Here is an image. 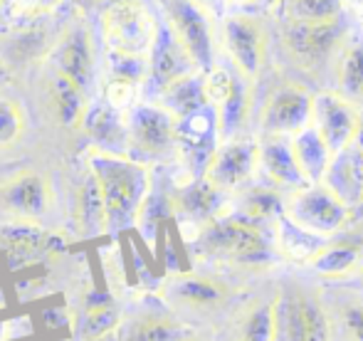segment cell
Here are the masks:
<instances>
[{"label": "cell", "instance_id": "cell-13", "mask_svg": "<svg viewBox=\"0 0 363 341\" xmlns=\"http://www.w3.org/2000/svg\"><path fill=\"white\" fill-rule=\"evenodd\" d=\"M259 173V141L235 136L220 141L203 176L223 193L242 191Z\"/></svg>", "mask_w": 363, "mask_h": 341}, {"label": "cell", "instance_id": "cell-16", "mask_svg": "<svg viewBox=\"0 0 363 341\" xmlns=\"http://www.w3.org/2000/svg\"><path fill=\"white\" fill-rule=\"evenodd\" d=\"M198 72L193 60L188 57L186 47L178 43V38L173 35V30L168 28V23H158L156 43H153L151 52H148V77L156 84L158 94L163 89H168L173 82L188 77V74Z\"/></svg>", "mask_w": 363, "mask_h": 341}, {"label": "cell", "instance_id": "cell-41", "mask_svg": "<svg viewBox=\"0 0 363 341\" xmlns=\"http://www.w3.org/2000/svg\"><path fill=\"white\" fill-rule=\"evenodd\" d=\"M67 3H79V0H67Z\"/></svg>", "mask_w": 363, "mask_h": 341}, {"label": "cell", "instance_id": "cell-34", "mask_svg": "<svg viewBox=\"0 0 363 341\" xmlns=\"http://www.w3.org/2000/svg\"><path fill=\"white\" fill-rule=\"evenodd\" d=\"M341 324L349 341H363V304H351L341 312Z\"/></svg>", "mask_w": 363, "mask_h": 341}, {"label": "cell", "instance_id": "cell-36", "mask_svg": "<svg viewBox=\"0 0 363 341\" xmlns=\"http://www.w3.org/2000/svg\"><path fill=\"white\" fill-rule=\"evenodd\" d=\"M259 3H262V0H228L230 8H238L240 13H245V10H250V8H257Z\"/></svg>", "mask_w": 363, "mask_h": 341}, {"label": "cell", "instance_id": "cell-27", "mask_svg": "<svg viewBox=\"0 0 363 341\" xmlns=\"http://www.w3.org/2000/svg\"><path fill=\"white\" fill-rule=\"evenodd\" d=\"M274 240H277V250L282 257H289V259H296V262H304L309 264L311 257L326 245L329 237H321V235H314V233L304 230L299 228L294 220H289L287 216H282L277 223H274Z\"/></svg>", "mask_w": 363, "mask_h": 341}, {"label": "cell", "instance_id": "cell-6", "mask_svg": "<svg viewBox=\"0 0 363 341\" xmlns=\"http://www.w3.org/2000/svg\"><path fill=\"white\" fill-rule=\"evenodd\" d=\"M55 211V188L48 173L20 169L0 178V213L18 223L38 225Z\"/></svg>", "mask_w": 363, "mask_h": 341}, {"label": "cell", "instance_id": "cell-18", "mask_svg": "<svg viewBox=\"0 0 363 341\" xmlns=\"http://www.w3.org/2000/svg\"><path fill=\"white\" fill-rule=\"evenodd\" d=\"M321 183L329 186L351 211H361L363 208V146L359 141L331 159V166Z\"/></svg>", "mask_w": 363, "mask_h": 341}, {"label": "cell", "instance_id": "cell-26", "mask_svg": "<svg viewBox=\"0 0 363 341\" xmlns=\"http://www.w3.org/2000/svg\"><path fill=\"white\" fill-rule=\"evenodd\" d=\"M161 104L176 119H186V116H193L206 109V106H211L206 94V74L193 72L188 77L178 79V82H173L168 89L161 91Z\"/></svg>", "mask_w": 363, "mask_h": 341}, {"label": "cell", "instance_id": "cell-22", "mask_svg": "<svg viewBox=\"0 0 363 341\" xmlns=\"http://www.w3.org/2000/svg\"><path fill=\"white\" fill-rule=\"evenodd\" d=\"M363 247L354 237H341V240H326V245L311 257L309 269L319 277H349L351 272L361 269Z\"/></svg>", "mask_w": 363, "mask_h": 341}, {"label": "cell", "instance_id": "cell-33", "mask_svg": "<svg viewBox=\"0 0 363 341\" xmlns=\"http://www.w3.org/2000/svg\"><path fill=\"white\" fill-rule=\"evenodd\" d=\"M119 324V312L111 302H99L91 304L84 314V334L86 337H104L111 329H116Z\"/></svg>", "mask_w": 363, "mask_h": 341}, {"label": "cell", "instance_id": "cell-24", "mask_svg": "<svg viewBox=\"0 0 363 341\" xmlns=\"http://www.w3.org/2000/svg\"><path fill=\"white\" fill-rule=\"evenodd\" d=\"M287 211V198L282 196V191L269 183H255V186L242 188L238 201V213L247 220L262 223H277Z\"/></svg>", "mask_w": 363, "mask_h": 341}, {"label": "cell", "instance_id": "cell-35", "mask_svg": "<svg viewBox=\"0 0 363 341\" xmlns=\"http://www.w3.org/2000/svg\"><path fill=\"white\" fill-rule=\"evenodd\" d=\"M346 10L351 13L354 23L363 30V0H346Z\"/></svg>", "mask_w": 363, "mask_h": 341}, {"label": "cell", "instance_id": "cell-15", "mask_svg": "<svg viewBox=\"0 0 363 341\" xmlns=\"http://www.w3.org/2000/svg\"><path fill=\"white\" fill-rule=\"evenodd\" d=\"M94 67H96V52H94L91 30L84 23H74L57 43V50H55V69L72 77L89 94L91 84H94Z\"/></svg>", "mask_w": 363, "mask_h": 341}, {"label": "cell", "instance_id": "cell-12", "mask_svg": "<svg viewBox=\"0 0 363 341\" xmlns=\"http://www.w3.org/2000/svg\"><path fill=\"white\" fill-rule=\"evenodd\" d=\"M126 129L131 151L146 159H163L178 149V119L163 104H136Z\"/></svg>", "mask_w": 363, "mask_h": 341}, {"label": "cell", "instance_id": "cell-20", "mask_svg": "<svg viewBox=\"0 0 363 341\" xmlns=\"http://www.w3.org/2000/svg\"><path fill=\"white\" fill-rule=\"evenodd\" d=\"M50 101L52 109L57 114V121L65 129H82L84 119L89 114V101H86V91L74 82L72 77H67L60 69H52L50 74Z\"/></svg>", "mask_w": 363, "mask_h": 341}, {"label": "cell", "instance_id": "cell-10", "mask_svg": "<svg viewBox=\"0 0 363 341\" xmlns=\"http://www.w3.org/2000/svg\"><path fill=\"white\" fill-rule=\"evenodd\" d=\"M311 124L336 156L359 141L363 131V111L356 101L346 99L339 91L324 89L314 94Z\"/></svg>", "mask_w": 363, "mask_h": 341}, {"label": "cell", "instance_id": "cell-37", "mask_svg": "<svg viewBox=\"0 0 363 341\" xmlns=\"http://www.w3.org/2000/svg\"><path fill=\"white\" fill-rule=\"evenodd\" d=\"M101 3L106 5V8H109V5H116V3H124V0H101Z\"/></svg>", "mask_w": 363, "mask_h": 341}, {"label": "cell", "instance_id": "cell-9", "mask_svg": "<svg viewBox=\"0 0 363 341\" xmlns=\"http://www.w3.org/2000/svg\"><path fill=\"white\" fill-rule=\"evenodd\" d=\"M156 33L158 20L141 0H124L104 10V38L116 52L148 57Z\"/></svg>", "mask_w": 363, "mask_h": 341}, {"label": "cell", "instance_id": "cell-14", "mask_svg": "<svg viewBox=\"0 0 363 341\" xmlns=\"http://www.w3.org/2000/svg\"><path fill=\"white\" fill-rule=\"evenodd\" d=\"M233 289L216 277L198 272H176L163 284V297L183 312H213L230 299Z\"/></svg>", "mask_w": 363, "mask_h": 341}, {"label": "cell", "instance_id": "cell-1", "mask_svg": "<svg viewBox=\"0 0 363 341\" xmlns=\"http://www.w3.org/2000/svg\"><path fill=\"white\" fill-rule=\"evenodd\" d=\"M89 171L96 176L104 196L109 233H121L136 225L151 196L148 166L119 151L94 149L89 156Z\"/></svg>", "mask_w": 363, "mask_h": 341}, {"label": "cell", "instance_id": "cell-40", "mask_svg": "<svg viewBox=\"0 0 363 341\" xmlns=\"http://www.w3.org/2000/svg\"><path fill=\"white\" fill-rule=\"evenodd\" d=\"M359 144L363 146V131H361V136H359Z\"/></svg>", "mask_w": 363, "mask_h": 341}, {"label": "cell", "instance_id": "cell-17", "mask_svg": "<svg viewBox=\"0 0 363 341\" xmlns=\"http://www.w3.org/2000/svg\"><path fill=\"white\" fill-rule=\"evenodd\" d=\"M259 176L279 191H299L309 186L296 164L291 136H262L259 139Z\"/></svg>", "mask_w": 363, "mask_h": 341}, {"label": "cell", "instance_id": "cell-28", "mask_svg": "<svg viewBox=\"0 0 363 341\" xmlns=\"http://www.w3.org/2000/svg\"><path fill=\"white\" fill-rule=\"evenodd\" d=\"M336 91L356 104L363 101V38L346 40L336 62Z\"/></svg>", "mask_w": 363, "mask_h": 341}, {"label": "cell", "instance_id": "cell-7", "mask_svg": "<svg viewBox=\"0 0 363 341\" xmlns=\"http://www.w3.org/2000/svg\"><path fill=\"white\" fill-rule=\"evenodd\" d=\"M351 213L354 211L329 186L309 183V186L289 193L284 216L314 235L334 237L351 220Z\"/></svg>", "mask_w": 363, "mask_h": 341}, {"label": "cell", "instance_id": "cell-39", "mask_svg": "<svg viewBox=\"0 0 363 341\" xmlns=\"http://www.w3.org/2000/svg\"><path fill=\"white\" fill-rule=\"evenodd\" d=\"M183 341H201V339H196V337H188V339H183Z\"/></svg>", "mask_w": 363, "mask_h": 341}, {"label": "cell", "instance_id": "cell-21", "mask_svg": "<svg viewBox=\"0 0 363 341\" xmlns=\"http://www.w3.org/2000/svg\"><path fill=\"white\" fill-rule=\"evenodd\" d=\"M77 230L82 237H99L109 233V216H106V203L101 196L99 181L91 171H86L79 191H77L74 206Z\"/></svg>", "mask_w": 363, "mask_h": 341}, {"label": "cell", "instance_id": "cell-29", "mask_svg": "<svg viewBox=\"0 0 363 341\" xmlns=\"http://www.w3.org/2000/svg\"><path fill=\"white\" fill-rule=\"evenodd\" d=\"M346 0H289L282 5V20L299 25L341 23Z\"/></svg>", "mask_w": 363, "mask_h": 341}, {"label": "cell", "instance_id": "cell-4", "mask_svg": "<svg viewBox=\"0 0 363 341\" xmlns=\"http://www.w3.org/2000/svg\"><path fill=\"white\" fill-rule=\"evenodd\" d=\"M218 40L223 52L230 57L235 72L247 84H255L267 65L269 33L267 25L250 13H233L220 18Z\"/></svg>", "mask_w": 363, "mask_h": 341}, {"label": "cell", "instance_id": "cell-43", "mask_svg": "<svg viewBox=\"0 0 363 341\" xmlns=\"http://www.w3.org/2000/svg\"><path fill=\"white\" fill-rule=\"evenodd\" d=\"M361 38H363V35H361Z\"/></svg>", "mask_w": 363, "mask_h": 341}, {"label": "cell", "instance_id": "cell-3", "mask_svg": "<svg viewBox=\"0 0 363 341\" xmlns=\"http://www.w3.org/2000/svg\"><path fill=\"white\" fill-rule=\"evenodd\" d=\"M277 40L282 57L296 72L319 77L329 67H336L341 50L349 40V30L344 28V23L299 25L279 20Z\"/></svg>", "mask_w": 363, "mask_h": 341}, {"label": "cell", "instance_id": "cell-19", "mask_svg": "<svg viewBox=\"0 0 363 341\" xmlns=\"http://www.w3.org/2000/svg\"><path fill=\"white\" fill-rule=\"evenodd\" d=\"M223 201H225V193L213 186L206 176H198L173 193L171 208L181 218L198 223L203 228L213 218L223 216Z\"/></svg>", "mask_w": 363, "mask_h": 341}, {"label": "cell", "instance_id": "cell-42", "mask_svg": "<svg viewBox=\"0 0 363 341\" xmlns=\"http://www.w3.org/2000/svg\"><path fill=\"white\" fill-rule=\"evenodd\" d=\"M279 3H282V5H284V3H289V0H279Z\"/></svg>", "mask_w": 363, "mask_h": 341}, {"label": "cell", "instance_id": "cell-2", "mask_svg": "<svg viewBox=\"0 0 363 341\" xmlns=\"http://www.w3.org/2000/svg\"><path fill=\"white\" fill-rule=\"evenodd\" d=\"M196 250L203 257L225 259L245 269H262L279 257L277 240L269 235L267 225L242 218L240 213L218 216L201 228Z\"/></svg>", "mask_w": 363, "mask_h": 341}, {"label": "cell", "instance_id": "cell-32", "mask_svg": "<svg viewBox=\"0 0 363 341\" xmlns=\"http://www.w3.org/2000/svg\"><path fill=\"white\" fill-rule=\"evenodd\" d=\"M28 129V116L15 96L0 94V154L15 149Z\"/></svg>", "mask_w": 363, "mask_h": 341}, {"label": "cell", "instance_id": "cell-30", "mask_svg": "<svg viewBox=\"0 0 363 341\" xmlns=\"http://www.w3.org/2000/svg\"><path fill=\"white\" fill-rule=\"evenodd\" d=\"M238 341H277V299L257 302L245 312Z\"/></svg>", "mask_w": 363, "mask_h": 341}, {"label": "cell", "instance_id": "cell-31", "mask_svg": "<svg viewBox=\"0 0 363 341\" xmlns=\"http://www.w3.org/2000/svg\"><path fill=\"white\" fill-rule=\"evenodd\" d=\"M82 129L89 131L91 139H96L99 144L109 146L106 151H111V146L116 144H129V129H126V124H121L119 114L111 104L89 109Z\"/></svg>", "mask_w": 363, "mask_h": 341}, {"label": "cell", "instance_id": "cell-38", "mask_svg": "<svg viewBox=\"0 0 363 341\" xmlns=\"http://www.w3.org/2000/svg\"><path fill=\"white\" fill-rule=\"evenodd\" d=\"M356 277H359V284L363 287V264H361V269H359V272H356Z\"/></svg>", "mask_w": 363, "mask_h": 341}, {"label": "cell", "instance_id": "cell-25", "mask_svg": "<svg viewBox=\"0 0 363 341\" xmlns=\"http://www.w3.org/2000/svg\"><path fill=\"white\" fill-rule=\"evenodd\" d=\"M188 337L191 334L186 332V327L176 322L171 314L146 309V312H139L129 319L121 341H183Z\"/></svg>", "mask_w": 363, "mask_h": 341}, {"label": "cell", "instance_id": "cell-5", "mask_svg": "<svg viewBox=\"0 0 363 341\" xmlns=\"http://www.w3.org/2000/svg\"><path fill=\"white\" fill-rule=\"evenodd\" d=\"M163 20L178 43L186 47L198 72H211L216 67V50L220 45L216 18L196 0H161Z\"/></svg>", "mask_w": 363, "mask_h": 341}, {"label": "cell", "instance_id": "cell-23", "mask_svg": "<svg viewBox=\"0 0 363 341\" xmlns=\"http://www.w3.org/2000/svg\"><path fill=\"white\" fill-rule=\"evenodd\" d=\"M291 149H294L296 164H299L301 173H304L306 183H321L331 166V149L326 146V141L321 139V134L316 131L314 124H309L306 129H301L299 134L291 136Z\"/></svg>", "mask_w": 363, "mask_h": 341}, {"label": "cell", "instance_id": "cell-11", "mask_svg": "<svg viewBox=\"0 0 363 341\" xmlns=\"http://www.w3.org/2000/svg\"><path fill=\"white\" fill-rule=\"evenodd\" d=\"M314 94L299 82H279L267 94L259 111L262 136H294L311 124Z\"/></svg>", "mask_w": 363, "mask_h": 341}, {"label": "cell", "instance_id": "cell-8", "mask_svg": "<svg viewBox=\"0 0 363 341\" xmlns=\"http://www.w3.org/2000/svg\"><path fill=\"white\" fill-rule=\"evenodd\" d=\"M274 299L277 341H329V319L324 304L314 292L291 284Z\"/></svg>", "mask_w": 363, "mask_h": 341}]
</instances>
